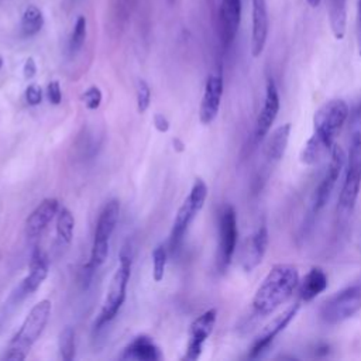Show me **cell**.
Masks as SVG:
<instances>
[{"label":"cell","mask_w":361,"mask_h":361,"mask_svg":"<svg viewBox=\"0 0 361 361\" xmlns=\"http://www.w3.org/2000/svg\"><path fill=\"white\" fill-rule=\"evenodd\" d=\"M299 285L298 268L292 264H275L252 298V309L257 316H268L283 305Z\"/></svg>","instance_id":"6da1fadb"},{"label":"cell","mask_w":361,"mask_h":361,"mask_svg":"<svg viewBox=\"0 0 361 361\" xmlns=\"http://www.w3.org/2000/svg\"><path fill=\"white\" fill-rule=\"evenodd\" d=\"M52 312V303L48 299H42L32 306L27 317L24 319L18 331L10 340L4 358L10 361H23L27 358L30 350L41 337L49 316Z\"/></svg>","instance_id":"7a4b0ae2"},{"label":"cell","mask_w":361,"mask_h":361,"mask_svg":"<svg viewBox=\"0 0 361 361\" xmlns=\"http://www.w3.org/2000/svg\"><path fill=\"white\" fill-rule=\"evenodd\" d=\"M133 258H134V254H133L131 244L126 243L120 251V265L116 269L114 275L111 276L102 310L94 322L96 329H102L104 324L111 322L116 317V314L118 313L120 307L123 306V303L126 300L127 285H128V281L131 276Z\"/></svg>","instance_id":"3957f363"},{"label":"cell","mask_w":361,"mask_h":361,"mask_svg":"<svg viewBox=\"0 0 361 361\" xmlns=\"http://www.w3.org/2000/svg\"><path fill=\"white\" fill-rule=\"evenodd\" d=\"M348 116L350 109L343 99L327 100L316 110L313 116L312 138H314L327 151H330Z\"/></svg>","instance_id":"277c9868"},{"label":"cell","mask_w":361,"mask_h":361,"mask_svg":"<svg viewBox=\"0 0 361 361\" xmlns=\"http://www.w3.org/2000/svg\"><path fill=\"white\" fill-rule=\"evenodd\" d=\"M118 216H120V202L117 199L109 200L100 210V214L96 223L90 259L85 267V269L89 271L90 274H93V271H96L107 259L110 237L116 228Z\"/></svg>","instance_id":"5b68a950"},{"label":"cell","mask_w":361,"mask_h":361,"mask_svg":"<svg viewBox=\"0 0 361 361\" xmlns=\"http://www.w3.org/2000/svg\"><path fill=\"white\" fill-rule=\"evenodd\" d=\"M361 310V276L336 292L320 307V319L326 324H340Z\"/></svg>","instance_id":"8992f818"},{"label":"cell","mask_w":361,"mask_h":361,"mask_svg":"<svg viewBox=\"0 0 361 361\" xmlns=\"http://www.w3.org/2000/svg\"><path fill=\"white\" fill-rule=\"evenodd\" d=\"M206 197H207V185L203 179L196 178L188 197L183 200L173 220V226L169 237V250L172 254L179 251L183 241V235L189 224L196 217V214L203 209Z\"/></svg>","instance_id":"52a82bcc"},{"label":"cell","mask_w":361,"mask_h":361,"mask_svg":"<svg viewBox=\"0 0 361 361\" xmlns=\"http://www.w3.org/2000/svg\"><path fill=\"white\" fill-rule=\"evenodd\" d=\"M361 188V133L355 131L350 140V151L347 157L345 178L338 195V207L344 213H350L357 202Z\"/></svg>","instance_id":"ba28073f"},{"label":"cell","mask_w":361,"mask_h":361,"mask_svg":"<svg viewBox=\"0 0 361 361\" xmlns=\"http://www.w3.org/2000/svg\"><path fill=\"white\" fill-rule=\"evenodd\" d=\"M237 214L233 206H224L219 221V250H217V267L220 271H226L230 265L235 245H237Z\"/></svg>","instance_id":"9c48e42d"},{"label":"cell","mask_w":361,"mask_h":361,"mask_svg":"<svg viewBox=\"0 0 361 361\" xmlns=\"http://www.w3.org/2000/svg\"><path fill=\"white\" fill-rule=\"evenodd\" d=\"M344 164H345L344 151L338 144L334 142V145L330 149V161L327 165V171L324 172V175L313 195V212L314 213L320 212L326 206V203L336 186V182L341 173V169L344 168Z\"/></svg>","instance_id":"30bf717a"},{"label":"cell","mask_w":361,"mask_h":361,"mask_svg":"<svg viewBox=\"0 0 361 361\" xmlns=\"http://www.w3.org/2000/svg\"><path fill=\"white\" fill-rule=\"evenodd\" d=\"M217 320V309H209L203 312L200 316H197L189 329V340L186 344L183 360L195 361L202 355L203 345L209 336L212 334L214 324Z\"/></svg>","instance_id":"8fae6325"},{"label":"cell","mask_w":361,"mask_h":361,"mask_svg":"<svg viewBox=\"0 0 361 361\" xmlns=\"http://www.w3.org/2000/svg\"><path fill=\"white\" fill-rule=\"evenodd\" d=\"M299 309H300V303L296 302L292 306H289L286 310H283L282 313L275 316L268 324H265V327L255 337V340H254V343L250 348L248 357L250 358H257L264 351H267V348L272 344V341L276 338V336L281 331H283L286 329V326L295 319Z\"/></svg>","instance_id":"7c38bea8"},{"label":"cell","mask_w":361,"mask_h":361,"mask_svg":"<svg viewBox=\"0 0 361 361\" xmlns=\"http://www.w3.org/2000/svg\"><path fill=\"white\" fill-rule=\"evenodd\" d=\"M279 93H278V87L275 85V80L272 78L267 79V85H265V97H264V103L262 107L259 110V114L257 117L255 121V130H254V138L257 142H261L267 134L271 130V126L274 124L278 111H279Z\"/></svg>","instance_id":"4fadbf2b"},{"label":"cell","mask_w":361,"mask_h":361,"mask_svg":"<svg viewBox=\"0 0 361 361\" xmlns=\"http://www.w3.org/2000/svg\"><path fill=\"white\" fill-rule=\"evenodd\" d=\"M269 234L265 224H261L244 243L241 251V267L245 272H251L261 262L267 252Z\"/></svg>","instance_id":"5bb4252c"},{"label":"cell","mask_w":361,"mask_h":361,"mask_svg":"<svg viewBox=\"0 0 361 361\" xmlns=\"http://www.w3.org/2000/svg\"><path fill=\"white\" fill-rule=\"evenodd\" d=\"M223 96V78L220 73H212L206 79L203 97L199 109V120L202 124H210L219 113Z\"/></svg>","instance_id":"9a60e30c"},{"label":"cell","mask_w":361,"mask_h":361,"mask_svg":"<svg viewBox=\"0 0 361 361\" xmlns=\"http://www.w3.org/2000/svg\"><path fill=\"white\" fill-rule=\"evenodd\" d=\"M241 21V0H221L219 8L220 38L224 47H228L238 31Z\"/></svg>","instance_id":"2e32d148"},{"label":"cell","mask_w":361,"mask_h":361,"mask_svg":"<svg viewBox=\"0 0 361 361\" xmlns=\"http://www.w3.org/2000/svg\"><path fill=\"white\" fill-rule=\"evenodd\" d=\"M252 3V28H251V55L258 58L267 44L268 37V11L267 0H251Z\"/></svg>","instance_id":"e0dca14e"},{"label":"cell","mask_w":361,"mask_h":361,"mask_svg":"<svg viewBox=\"0 0 361 361\" xmlns=\"http://www.w3.org/2000/svg\"><path fill=\"white\" fill-rule=\"evenodd\" d=\"M59 210V202L55 197L44 199L27 217L25 220V234L28 237L39 235L49 221L56 216Z\"/></svg>","instance_id":"ac0fdd59"},{"label":"cell","mask_w":361,"mask_h":361,"mask_svg":"<svg viewBox=\"0 0 361 361\" xmlns=\"http://www.w3.org/2000/svg\"><path fill=\"white\" fill-rule=\"evenodd\" d=\"M28 269H30L28 275L23 279L21 285L18 286V293H21V296L30 295L34 290H37L48 275V258L42 250L39 248L34 250L30 259Z\"/></svg>","instance_id":"d6986e66"},{"label":"cell","mask_w":361,"mask_h":361,"mask_svg":"<svg viewBox=\"0 0 361 361\" xmlns=\"http://www.w3.org/2000/svg\"><path fill=\"white\" fill-rule=\"evenodd\" d=\"M121 358L138 361H158L162 358V353L151 337L138 336L124 348Z\"/></svg>","instance_id":"ffe728a7"},{"label":"cell","mask_w":361,"mask_h":361,"mask_svg":"<svg viewBox=\"0 0 361 361\" xmlns=\"http://www.w3.org/2000/svg\"><path fill=\"white\" fill-rule=\"evenodd\" d=\"M329 278L320 267H312L299 282V296L303 302H310L326 290Z\"/></svg>","instance_id":"44dd1931"},{"label":"cell","mask_w":361,"mask_h":361,"mask_svg":"<svg viewBox=\"0 0 361 361\" xmlns=\"http://www.w3.org/2000/svg\"><path fill=\"white\" fill-rule=\"evenodd\" d=\"M290 123H285L275 128L272 134L268 137L267 144H265V157L271 162H278L283 158L288 142H289V135H290Z\"/></svg>","instance_id":"7402d4cb"},{"label":"cell","mask_w":361,"mask_h":361,"mask_svg":"<svg viewBox=\"0 0 361 361\" xmlns=\"http://www.w3.org/2000/svg\"><path fill=\"white\" fill-rule=\"evenodd\" d=\"M329 23L336 39H343L347 28V0H329Z\"/></svg>","instance_id":"603a6c76"},{"label":"cell","mask_w":361,"mask_h":361,"mask_svg":"<svg viewBox=\"0 0 361 361\" xmlns=\"http://www.w3.org/2000/svg\"><path fill=\"white\" fill-rule=\"evenodd\" d=\"M44 25V14L37 6H28L21 17V31L24 35L30 37L37 34Z\"/></svg>","instance_id":"cb8c5ba5"},{"label":"cell","mask_w":361,"mask_h":361,"mask_svg":"<svg viewBox=\"0 0 361 361\" xmlns=\"http://www.w3.org/2000/svg\"><path fill=\"white\" fill-rule=\"evenodd\" d=\"M73 228H75V219L69 209L61 207L56 213V235L58 238L69 244L73 237Z\"/></svg>","instance_id":"d4e9b609"},{"label":"cell","mask_w":361,"mask_h":361,"mask_svg":"<svg viewBox=\"0 0 361 361\" xmlns=\"http://www.w3.org/2000/svg\"><path fill=\"white\" fill-rule=\"evenodd\" d=\"M58 345L62 360L71 361L75 358V330L71 326H66L61 331Z\"/></svg>","instance_id":"484cf974"},{"label":"cell","mask_w":361,"mask_h":361,"mask_svg":"<svg viewBox=\"0 0 361 361\" xmlns=\"http://www.w3.org/2000/svg\"><path fill=\"white\" fill-rule=\"evenodd\" d=\"M166 248L159 244L154 248L152 251V278L155 282L162 281L164 274H165V267H166Z\"/></svg>","instance_id":"4316f807"},{"label":"cell","mask_w":361,"mask_h":361,"mask_svg":"<svg viewBox=\"0 0 361 361\" xmlns=\"http://www.w3.org/2000/svg\"><path fill=\"white\" fill-rule=\"evenodd\" d=\"M86 17L85 16H79L76 23H75V27H73V31H72V35H71V39H69V49L71 52H78L82 45L85 44V39H86Z\"/></svg>","instance_id":"83f0119b"},{"label":"cell","mask_w":361,"mask_h":361,"mask_svg":"<svg viewBox=\"0 0 361 361\" xmlns=\"http://www.w3.org/2000/svg\"><path fill=\"white\" fill-rule=\"evenodd\" d=\"M151 102V89L148 83L144 79H140L137 82V110L138 113H145L149 107Z\"/></svg>","instance_id":"f1b7e54d"},{"label":"cell","mask_w":361,"mask_h":361,"mask_svg":"<svg viewBox=\"0 0 361 361\" xmlns=\"http://www.w3.org/2000/svg\"><path fill=\"white\" fill-rule=\"evenodd\" d=\"M102 90L97 87V86H90V87H87L83 93H82V96H80V99H82V102H83V104L86 106V109H89V110H96V109H99V106H100V103H102Z\"/></svg>","instance_id":"f546056e"},{"label":"cell","mask_w":361,"mask_h":361,"mask_svg":"<svg viewBox=\"0 0 361 361\" xmlns=\"http://www.w3.org/2000/svg\"><path fill=\"white\" fill-rule=\"evenodd\" d=\"M25 100L30 106H37L42 100V89L38 85H28L25 89Z\"/></svg>","instance_id":"4dcf8cb0"},{"label":"cell","mask_w":361,"mask_h":361,"mask_svg":"<svg viewBox=\"0 0 361 361\" xmlns=\"http://www.w3.org/2000/svg\"><path fill=\"white\" fill-rule=\"evenodd\" d=\"M47 97L49 103L52 104H59L62 100V92H61V85L58 80H52L47 86Z\"/></svg>","instance_id":"1f68e13d"},{"label":"cell","mask_w":361,"mask_h":361,"mask_svg":"<svg viewBox=\"0 0 361 361\" xmlns=\"http://www.w3.org/2000/svg\"><path fill=\"white\" fill-rule=\"evenodd\" d=\"M355 39L358 55L361 56V0H357V14H355Z\"/></svg>","instance_id":"d6a6232c"},{"label":"cell","mask_w":361,"mask_h":361,"mask_svg":"<svg viewBox=\"0 0 361 361\" xmlns=\"http://www.w3.org/2000/svg\"><path fill=\"white\" fill-rule=\"evenodd\" d=\"M37 73V63L34 61L32 56L27 58L25 62H24V66H23V75L25 79H32Z\"/></svg>","instance_id":"836d02e7"},{"label":"cell","mask_w":361,"mask_h":361,"mask_svg":"<svg viewBox=\"0 0 361 361\" xmlns=\"http://www.w3.org/2000/svg\"><path fill=\"white\" fill-rule=\"evenodd\" d=\"M154 127H155L159 133H166V131L169 130V121H168V118H166L164 114L157 113V114L154 116Z\"/></svg>","instance_id":"e575fe53"},{"label":"cell","mask_w":361,"mask_h":361,"mask_svg":"<svg viewBox=\"0 0 361 361\" xmlns=\"http://www.w3.org/2000/svg\"><path fill=\"white\" fill-rule=\"evenodd\" d=\"M348 117L353 123H360L361 121V102L357 104V107L354 109V111Z\"/></svg>","instance_id":"d590c367"},{"label":"cell","mask_w":361,"mask_h":361,"mask_svg":"<svg viewBox=\"0 0 361 361\" xmlns=\"http://www.w3.org/2000/svg\"><path fill=\"white\" fill-rule=\"evenodd\" d=\"M185 145H183V142L179 140V138H175L173 140V148L178 151V152H182L185 148H183Z\"/></svg>","instance_id":"8d00e7d4"},{"label":"cell","mask_w":361,"mask_h":361,"mask_svg":"<svg viewBox=\"0 0 361 361\" xmlns=\"http://www.w3.org/2000/svg\"><path fill=\"white\" fill-rule=\"evenodd\" d=\"M306 1H307V4H309L310 7H317L322 0H306Z\"/></svg>","instance_id":"74e56055"},{"label":"cell","mask_w":361,"mask_h":361,"mask_svg":"<svg viewBox=\"0 0 361 361\" xmlns=\"http://www.w3.org/2000/svg\"><path fill=\"white\" fill-rule=\"evenodd\" d=\"M1 66H3V59H1V56H0V69H1Z\"/></svg>","instance_id":"f35d334b"}]
</instances>
